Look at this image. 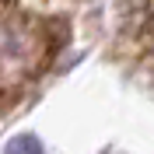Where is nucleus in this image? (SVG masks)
Segmentation results:
<instances>
[{
	"label": "nucleus",
	"instance_id": "nucleus-1",
	"mask_svg": "<svg viewBox=\"0 0 154 154\" xmlns=\"http://www.w3.org/2000/svg\"><path fill=\"white\" fill-rule=\"evenodd\" d=\"M70 28L25 0H0V116L25 102L56 67Z\"/></svg>",
	"mask_w": 154,
	"mask_h": 154
},
{
	"label": "nucleus",
	"instance_id": "nucleus-2",
	"mask_svg": "<svg viewBox=\"0 0 154 154\" xmlns=\"http://www.w3.org/2000/svg\"><path fill=\"white\" fill-rule=\"evenodd\" d=\"M4 154H42V144H38V137L25 133V137H18V140H11Z\"/></svg>",
	"mask_w": 154,
	"mask_h": 154
}]
</instances>
